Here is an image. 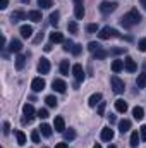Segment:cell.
<instances>
[{
    "label": "cell",
    "mask_w": 146,
    "mask_h": 148,
    "mask_svg": "<svg viewBox=\"0 0 146 148\" xmlns=\"http://www.w3.org/2000/svg\"><path fill=\"white\" fill-rule=\"evenodd\" d=\"M21 36L23 38H31L33 36V26H29V24H24V26H21Z\"/></svg>",
    "instance_id": "obj_14"
},
{
    "label": "cell",
    "mask_w": 146,
    "mask_h": 148,
    "mask_svg": "<svg viewBox=\"0 0 146 148\" xmlns=\"http://www.w3.org/2000/svg\"><path fill=\"white\" fill-rule=\"evenodd\" d=\"M23 114H24V119H23V124H29L31 121H33V117H35V114H38L35 110V107L31 105V103H26V105H23Z\"/></svg>",
    "instance_id": "obj_3"
},
{
    "label": "cell",
    "mask_w": 146,
    "mask_h": 148,
    "mask_svg": "<svg viewBox=\"0 0 146 148\" xmlns=\"http://www.w3.org/2000/svg\"><path fill=\"white\" fill-rule=\"evenodd\" d=\"M16 138H17V145H19V147H24L26 141H28V140H26V134H24L23 131H16Z\"/></svg>",
    "instance_id": "obj_27"
},
{
    "label": "cell",
    "mask_w": 146,
    "mask_h": 148,
    "mask_svg": "<svg viewBox=\"0 0 146 148\" xmlns=\"http://www.w3.org/2000/svg\"><path fill=\"white\" fill-rule=\"evenodd\" d=\"M136 84H138V88H146V73H141L138 76Z\"/></svg>",
    "instance_id": "obj_30"
},
{
    "label": "cell",
    "mask_w": 146,
    "mask_h": 148,
    "mask_svg": "<svg viewBox=\"0 0 146 148\" xmlns=\"http://www.w3.org/2000/svg\"><path fill=\"white\" fill-rule=\"evenodd\" d=\"M117 2H108V0H105V2H102L100 3V12H103V14H110V12H113L115 9H117Z\"/></svg>",
    "instance_id": "obj_5"
},
{
    "label": "cell",
    "mask_w": 146,
    "mask_h": 148,
    "mask_svg": "<svg viewBox=\"0 0 146 148\" xmlns=\"http://www.w3.org/2000/svg\"><path fill=\"white\" fill-rule=\"evenodd\" d=\"M43 148H46V147H43Z\"/></svg>",
    "instance_id": "obj_56"
},
{
    "label": "cell",
    "mask_w": 146,
    "mask_h": 148,
    "mask_svg": "<svg viewBox=\"0 0 146 148\" xmlns=\"http://www.w3.org/2000/svg\"><path fill=\"white\" fill-rule=\"evenodd\" d=\"M108 121H110V124H113V122L117 121V117H115L113 114H110V115H108Z\"/></svg>",
    "instance_id": "obj_48"
},
{
    "label": "cell",
    "mask_w": 146,
    "mask_h": 148,
    "mask_svg": "<svg viewBox=\"0 0 146 148\" xmlns=\"http://www.w3.org/2000/svg\"><path fill=\"white\" fill-rule=\"evenodd\" d=\"M67 29H69V33H77V23L76 21H69Z\"/></svg>",
    "instance_id": "obj_37"
},
{
    "label": "cell",
    "mask_w": 146,
    "mask_h": 148,
    "mask_svg": "<svg viewBox=\"0 0 146 148\" xmlns=\"http://www.w3.org/2000/svg\"><path fill=\"white\" fill-rule=\"evenodd\" d=\"M72 74L74 77H76V81L77 83H81V81H84V69H83V66L81 64H76V66H72Z\"/></svg>",
    "instance_id": "obj_7"
},
{
    "label": "cell",
    "mask_w": 146,
    "mask_h": 148,
    "mask_svg": "<svg viewBox=\"0 0 146 148\" xmlns=\"http://www.w3.org/2000/svg\"><path fill=\"white\" fill-rule=\"evenodd\" d=\"M132 117H134L136 121H141V119L145 117V110H143V107H134V109H132Z\"/></svg>",
    "instance_id": "obj_24"
},
{
    "label": "cell",
    "mask_w": 146,
    "mask_h": 148,
    "mask_svg": "<svg viewBox=\"0 0 146 148\" xmlns=\"http://www.w3.org/2000/svg\"><path fill=\"white\" fill-rule=\"evenodd\" d=\"M100 48H102V45H100V43H96V41H89V43H88V50H89L91 53H95V52H96V50H100Z\"/></svg>",
    "instance_id": "obj_32"
},
{
    "label": "cell",
    "mask_w": 146,
    "mask_h": 148,
    "mask_svg": "<svg viewBox=\"0 0 146 148\" xmlns=\"http://www.w3.org/2000/svg\"><path fill=\"white\" fill-rule=\"evenodd\" d=\"M79 3H83V0H74V5H79Z\"/></svg>",
    "instance_id": "obj_52"
},
{
    "label": "cell",
    "mask_w": 146,
    "mask_h": 148,
    "mask_svg": "<svg viewBox=\"0 0 146 148\" xmlns=\"http://www.w3.org/2000/svg\"><path fill=\"white\" fill-rule=\"evenodd\" d=\"M107 55H110V53H108V50H103V48H100V50H96V52L93 53L95 60H102V59H105Z\"/></svg>",
    "instance_id": "obj_28"
},
{
    "label": "cell",
    "mask_w": 146,
    "mask_h": 148,
    "mask_svg": "<svg viewBox=\"0 0 146 148\" xmlns=\"http://www.w3.org/2000/svg\"><path fill=\"white\" fill-rule=\"evenodd\" d=\"M100 102H102V93H93L89 97V102L88 103H89V107H96Z\"/></svg>",
    "instance_id": "obj_17"
},
{
    "label": "cell",
    "mask_w": 146,
    "mask_h": 148,
    "mask_svg": "<svg viewBox=\"0 0 146 148\" xmlns=\"http://www.w3.org/2000/svg\"><path fill=\"white\" fill-rule=\"evenodd\" d=\"M10 133V126H9V122H3V134H9Z\"/></svg>",
    "instance_id": "obj_46"
},
{
    "label": "cell",
    "mask_w": 146,
    "mask_h": 148,
    "mask_svg": "<svg viewBox=\"0 0 146 148\" xmlns=\"http://www.w3.org/2000/svg\"><path fill=\"white\" fill-rule=\"evenodd\" d=\"M52 86H53V90H55L57 93H65V90H67V84H65L64 79H53Z\"/></svg>",
    "instance_id": "obj_8"
},
{
    "label": "cell",
    "mask_w": 146,
    "mask_h": 148,
    "mask_svg": "<svg viewBox=\"0 0 146 148\" xmlns=\"http://www.w3.org/2000/svg\"><path fill=\"white\" fill-rule=\"evenodd\" d=\"M38 73L40 74H48L50 73V62H48V59H41L40 62H38Z\"/></svg>",
    "instance_id": "obj_10"
},
{
    "label": "cell",
    "mask_w": 146,
    "mask_h": 148,
    "mask_svg": "<svg viewBox=\"0 0 146 148\" xmlns=\"http://www.w3.org/2000/svg\"><path fill=\"white\" fill-rule=\"evenodd\" d=\"M124 69H126L127 73H136V71H138V66H136L134 59L126 57V60H124Z\"/></svg>",
    "instance_id": "obj_12"
},
{
    "label": "cell",
    "mask_w": 146,
    "mask_h": 148,
    "mask_svg": "<svg viewBox=\"0 0 146 148\" xmlns=\"http://www.w3.org/2000/svg\"><path fill=\"white\" fill-rule=\"evenodd\" d=\"M21 2H24V3H26V2H29V0H21Z\"/></svg>",
    "instance_id": "obj_55"
},
{
    "label": "cell",
    "mask_w": 146,
    "mask_h": 148,
    "mask_svg": "<svg viewBox=\"0 0 146 148\" xmlns=\"http://www.w3.org/2000/svg\"><path fill=\"white\" fill-rule=\"evenodd\" d=\"M74 138H76V131H74V129L64 131V140H67V141H72Z\"/></svg>",
    "instance_id": "obj_34"
},
{
    "label": "cell",
    "mask_w": 146,
    "mask_h": 148,
    "mask_svg": "<svg viewBox=\"0 0 146 148\" xmlns=\"http://www.w3.org/2000/svg\"><path fill=\"white\" fill-rule=\"evenodd\" d=\"M86 31L88 33H98V24H95V23L93 24H88L86 26Z\"/></svg>",
    "instance_id": "obj_39"
},
{
    "label": "cell",
    "mask_w": 146,
    "mask_h": 148,
    "mask_svg": "<svg viewBox=\"0 0 146 148\" xmlns=\"http://www.w3.org/2000/svg\"><path fill=\"white\" fill-rule=\"evenodd\" d=\"M102 140L103 141H112L113 140V131L110 127H103L102 129Z\"/></svg>",
    "instance_id": "obj_16"
},
{
    "label": "cell",
    "mask_w": 146,
    "mask_h": 148,
    "mask_svg": "<svg viewBox=\"0 0 146 148\" xmlns=\"http://www.w3.org/2000/svg\"><path fill=\"white\" fill-rule=\"evenodd\" d=\"M38 117H40V119H46V117H48V110H46V109H40V110H38Z\"/></svg>",
    "instance_id": "obj_43"
},
{
    "label": "cell",
    "mask_w": 146,
    "mask_h": 148,
    "mask_svg": "<svg viewBox=\"0 0 146 148\" xmlns=\"http://www.w3.org/2000/svg\"><path fill=\"white\" fill-rule=\"evenodd\" d=\"M139 141H141V136L138 134V131H134V133L131 134V141H129V143H131V147H132V148H138Z\"/></svg>",
    "instance_id": "obj_25"
},
{
    "label": "cell",
    "mask_w": 146,
    "mask_h": 148,
    "mask_svg": "<svg viewBox=\"0 0 146 148\" xmlns=\"http://www.w3.org/2000/svg\"><path fill=\"white\" fill-rule=\"evenodd\" d=\"M9 50L12 52V53H21V50H23V43H21V40H10V43H9Z\"/></svg>",
    "instance_id": "obj_11"
},
{
    "label": "cell",
    "mask_w": 146,
    "mask_h": 148,
    "mask_svg": "<svg viewBox=\"0 0 146 148\" xmlns=\"http://www.w3.org/2000/svg\"><path fill=\"white\" fill-rule=\"evenodd\" d=\"M53 127H55L57 133H64V131H65V121H64L62 115H57V117H55V121H53Z\"/></svg>",
    "instance_id": "obj_9"
},
{
    "label": "cell",
    "mask_w": 146,
    "mask_h": 148,
    "mask_svg": "<svg viewBox=\"0 0 146 148\" xmlns=\"http://www.w3.org/2000/svg\"><path fill=\"white\" fill-rule=\"evenodd\" d=\"M105 114V102H100L98 103V115H103Z\"/></svg>",
    "instance_id": "obj_45"
},
{
    "label": "cell",
    "mask_w": 146,
    "mask_h": 148,
    "mask_svg": "<svg viewBox=\"0 0 146 148\" xmlns=\"http://www.w3.org/2000/svg\"><path fill=\"white\" fill-rule=\"evenodd\" d=\"M131 129V121H127V119H124V121H120L119 122V131L124 134V133H127Z\"/></svg>",
    "instance_id": "obj_20"
},
{
    "label": "cell",
    "mask_w": 146,
    "mask_h": 148,
    "mask_svg": "<svg viewBox=\"0 0 146 148\" xmlns=\"http://www.w3.org/2000/svg\"><path fill=\"white\" fill-rule=\"evenodd\" d=\"M45 86H46V83H45V79L43 77H35L33 81H31V90L38 93V91H43L45 90Z\"/></svg>",
    "instance_id": "obj_6"
},
{
    "label": "cell",
    "mask_w": 146,
    "mask_h": 148,
    "mask_svg": "<svg viewBox=\"0 0 146 148\" xmlns=\"http://www.w3.org/2000/svg\"><path fill=\"white\" fill-rule=\"evenodd\" d=\"M108 148H117V147H115V145H110V147Z\"/></svg>",
    "instance_id": "obj_54"
},
{
    "label": "cell",
    "mask_w": 146,
    "mask_h": 148,
    "mask_svg": "<svg viewBox=\"0 0 146 148\" xmlns=\"http://www.w3.org/2000/svg\"><path fill=\"white\" fill-rule=\"evenodd\" d=\"M141 2V5H143V9H146V0H139Z\"/></svg>",
    "instance_id": "obj_51"
},
{
    "label": "cell",
    "mask_w": 146,
    "mask_h": 148,
    "mask_svg": "<svg viewBox=\"0 0 146 148\" xmlns=\"http://www.w3.org/2000/svg\"><path fill=\"white\" fill-rule=\"evenodd\" d=\"M124 52H127V48L124 47V48H112V50H108V53H112V55H117V53H124Z\"/></svg>",
    "instance_id": "obj_40"
},
{
    "label": "cell",
    "mask_w": 146,
    "mask_h": 148,
    "mask_svg": "<svg viewBox=\"0 0 146 148\" xmlns=\"http://www.w3.org/2000/svg\"><path fill=\"white\" fill-rule=\"evenodd\" d=\"M50 41H52V43H64L65 40H64V35H62V33L53 31V33L50 35Z\"/></svg>",
    "instance_id": "obj_19"
},
{
    "label": "cell",
    "mask_w": 146,
    "mask_h": 148,
    "mask_svg": "<svg viewBox=\"0 0 146 148\" xmlns=\"http://www.w3.org/2000/svg\"><path fill=\"white\" fill-rule=\"evenodd\" d=\"M38 5L41 9H50L53 5V0H38Z\"/></svg>",
    "instance_id": "obj_35"
},
{
    "label": "cell",
    "mask_w": 146,
    "mask_h": 148,
    "mask_svg": "<svg viewBox=\"0 0 146 148\" xmlns=\"http://www.w3.org/2000/svg\"><path fill=\"white\" fill-rule=\"evenodd\" d=\"M141 12H138V9H131L129 12H126L122 17H120V26H124V28H132V26H136V24H139L141 23Z\"/></svg>",
    "instance_id": "obj_1"
},
{
    "label": "cell",
    "mask_w": 146,
    "mask_h": 148,
    "mask_svg": "<svg viewBox=\"0 0 146 148\" xmlns=\"http://www.w3.org/2000/svg\"><path fill=\"white\" fill-rule=\"evenodd\" d=\"M119 31L115 29V28H110V26H105V28H102L100 29V33H98V38L100 40H110V38H119Z\"/></svg>",
    "instance_id": "obj_2"
},
{
    "label": "cell",
    "mask_w": 146,
    "mask_h": 148,
    "mask_svg": "<svg viewBox=\"0 0 146 148\" xmlns=\"http://www.w3.org/2000/svg\"><path fill=\"white\" fill-rule=\"evenodd\" d=\"M139 136H141V141H146V124L139 127Z\"/></svg>",
    "instance_id": "obj_41"
},
{
    "label": "cell",
    "mask_w": 146,
    "mask_h": 148,
    "mask_svg": "<svg viewBox=\"0 0 146 148\" xmlns=\"http://www.w3.org/2000/svg\"><path fill=\"white\" fill-rule=\"evenodd\" d=\"M81 52H83V45H77V43H76L74 48H72V55H79Z\"/></svg>",
    "instance_id": "obj_42"
},
{
    "label": "cell",
    "mask_w": 146,
    "mask_h": 148,
    "mask_svg": "<svg viewBox=\"0 0 146 148\" xmlns=\"http://www.w3.org/2000/svg\"><path fill=\"white\" fill-rule=\"evenodd\" d=\"M62 45H64L62 48H64L65 52H72V48H74V45H76V43H74V41H71V40H65Z\"/></svg>",
    "instance_id": "obj_36"
},
{
    "label": "cell",
    "mask_w": 146,
    "mask_h": 148,
    "mask_svg": "<svg viewBox=\"0 0 146 148\" xmlns=\"http://www.w3.org/2000/svg\"><path fill=\"white\" fill-rule=\"evenodd\" d=\"M24 66H26V57L23 53H17V57H16V69L21 71V69H24Z\"/></svg>",
    "instance_id": "obj_15"
},
{
    "label": "cell",
    "mask_w": 146,
    "mask_h": 148,
    "mask_svg": "<svg viewBox=\"0 0 146 148\" xmlns=\"http://www.w3.org/2000/svg\"><path fill=\"white\" fill-rule=\"evenodd\" d=\"M55 148H67V143H57Z\"/></svg>",
    "instance_id": "obj_50"
},
{
    "label": "cell",
    "mask_w": 146,
    "mask_h": 148,
    "mask_svg": "<svg viewBox=\"0 0 146 148\" xmlns=\"http://www.w3.org/2000/svg\"><path fill=\"white\" fill-rule=\"evenodd\" d=\"M23 19H28V14H26L24 10H14V12L10 14V21H12V23H19V21H23Z\"/></svg>",
    "instance_id": "obj_13"
},
{
    "label": "cell",
    "mask_w": 146,
    "mask_h": 148,
    "mask_svg": "<svg viewBox=\"0 0 146 148\" xmlns=\"http://www.w3.org/2000/svg\"><path fill=\"white\" fill-rule=\"evenodd\" d=\"M110 83H112V88H113V91H115L117 95L124 93V90H126V83H124L119 76H112V77H110Z\"/></svg>",
    "instance_id": "obj_4"
},
{
    "label": "cell",
    "mask_w": 146,
    "mask_h": 148,
    "mask_svg": "<svg viewBox=\"0 0 146 148\" xmlns=\"http://www.w3.org/2000/svg\"><path fill=\"white\" fill-rule=\"evenodd\" d=\"M69 71H71L69 60H62V62H60V74H64V76H69Z\"/></svg>",
    "instance_id": "obj_29"
},
{
    "label": "cell",
    "mask_w": 146,
    "mask_h": 148,
    "mask_svg": "<svg viewBox=\"0 0 146 148\" xmlns=\"http://www.w3.org/2000/svg\"><path fill=\"white\" fill-rule=\"evenodd\" d=\"M28 19L33 21V23H40L41 21V12L40 10H29L28 12Z\"/></svg>",
    "instance_id": "obj_18"
},
{
    "label": "cell",
    "mask_w": 146,
    "mask_h": 148,
    "mask_svg": "<svg viewBox=\"0 0 146 148\" xmlns=\"http://www.w3.org/2000/svg\"><path fill=\"white\" fill-rule=\"evenodd\" d=\"M41 40H43V33H40V35H38L36 38H35V43H40Z\"/></svg>",
    "instance_id": "obj_49"
},
{
    "label": "cell",
    "mask_w": 146,
    "mask_h": 148,
    "mask_svg": "<svg viewBox=\"0 0 146 148\" xmlns=\"http://www.w3.org/2000/svg\"><path fill=\"white\" fill-rule=\"evenodd\" d=\"M115 110L120 112V114H126L127 112V103L124 100H115Z\"/></svg>",
    "instance_id": "obj_21"
},
{
    "label": "cell",
    "mask_w": 146,
    "mask_h": 148,
    "mask_svg": "<svg viewBox=\"0 0 146 148\" xmlns=\"http://www.w3.org/2000/svg\"><path fill=\"white\" fill-rule=\"evenodd\" d=\"M31 141L33 143H40V129L31 131Z\"/></svg>",
    "instance_id": "obj_38"
},
{
    "label": "cell",
    "mask_w": 146,
    "mask_h": 148,
    "mask_svg": "<svg viewBox=\"0 0 146 148\" xmlns=\"http://www.w3.org/2000/svg\"><path fill=\"white\" fill-rule=\"evenodd\" d=\"M74 16H76V19H83L84 17V7H83V3L74 5Z\"/></svg>",
    "instance_id": "obj_22"
},
{
    "label": "cell",
    "mask_w": 146,
    "mask_h": 148,
    "mask_svg": "<svg viewBox=\"0 0 146 148\" xmlns=\"http://www.w3.org/2000/svg\"><path fill=\"white\" fill-rule=\"evenodd\" d=\"M40 133H41L45 138H50V136H52V127H50L48 124H41V126H40Z\"/></svg>",
    "instance_id": "obj_26"
},
{
    "label": "cell",
    "mask_w": 146,
    "mask_h": 148,
    "mask_svg": "<svg viewBox=\"0 0 146 148\" xmlns=\"http://www.w3.org/2000/svg\"><path fill=\"white\" fill-rule=\"evenodd\" d=\"M45 102H46L48 107H57V98H55L53 95H48V97L45 98Z\"/></svg>",
    "instance_id": "obj_33"
},
{
    "label": "cell",
    "mask_w": 146,
    "mask_h": 148,
    "mask_svg": "<svg viewBox=\"0 0 146 148\" xmlns=\"http://www.w3.org/2000/svg\"><path fill=\"white\" fill-rule=\"evenodd\" d=\"M138 48H139L141 52H146V38L139 40V43H138Z\"/></svg>",
    "instance_id": "obj_44"
},
{
    "label": "cell",
    "mask_w": 146,
    "mask_h": 148,
    "mask_svg": "<svg viewBox=\"0 0 146 148\" xmlns=\"http://www.w3.org/2000/svg\"><path fill=\"white\" fill-rule=\"evenodd\" d=\"M59 17H60L59 10L52 12V14H50V24H52V26H57V24H59Z\"/></svg>",
    "instance_id": "obj_31"
},
{
    "label": "cell",
    "mask_w": 146,
    "mask_h": 148,
    "mask_svg": "<svg viewBox=\"0 0 146 148\" xmlns=\"http://www.w3.org/2000/svg\"><path fill=\"white\" fill-rule=\"evenodd\" d=\"M93 148H102V145H95Z\"/></svg>",
    "instance_id": "obj_53"
},
{
    "label": "cell",
    "mask_w": 146,
    "mask_h": 148,
    "mask_svg": "<svg viewBox=\"0 0 146 148\" xmlns=\"http://www.w3.org/2000/svg\"><path fill=\"white\" fill-rule=\"evenodd\" d=\"M122 69H124V60H119V59H117V60H113V62H112V71H113L115 74L120 73Z\"/></svg>",
    "instance_id": "obj_23"
},
{
    "label": "cell",
    "mask_w": 146,
    "mask_h": 148,
    "mask_svg": "<svg viewBox=\"0 0 146 148\" xmlns=\"http://www.w3.org/2000/svg\"><path fill=\"white\" fill-rule=\"evenodd\" d=\"M7 5H9V0H0V9H2V10L7 9Z\"/></svg>",
    "instance_id": "obj_47"
}]
</instances>
